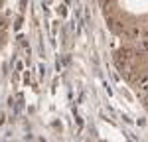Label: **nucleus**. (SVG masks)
I'll use <instances>...</instances> for the list:
<instances>
[{
	"label": "nucleus",
	"instance_id": "obj_3",
	"mask_svg": "<svg viewBox=\"0 0 148 142\" xmlns=\"http://www.w3.org/2000/svg\"><path fill=\"white\" fill-rule=\"evenodd\" d=\"M0 4H2V0H0Z\"/></svg>",
	"mask_w": 148,
	"mask_h": 142
},
{
	"label": "nucleus",
	"instance_id": "obj_2",
	"mask_svg": "<svg viewBox=\"0 0 148 142\" xmlns=\"http://www.w3.org/2000/svg\"><path fill=\"white\" fill-rule=\"evenodd\" d=\"M113 6H114V0H101V8L105 14H111Z\"/></svg>",
	"mask_w": 148,
	"mask_h": 142
},
{
	"label": "nucleus",
	"instance_id": "obj_1",
	"mask_svg": "<svg viewBox=\"0 0 148 142\" xmlns=\"http://www.w3.org/2000/svg\"><path fill=\"white\" fill-rule=\"evenodd\" d=\"M136 93L148 95V73H140L136 77Z\"/></svg>",
	"mask_w": 148,
	"mask_h": 142
}]
</instances>
